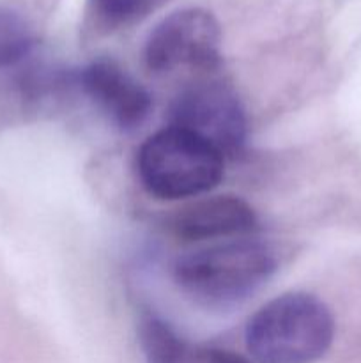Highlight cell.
<instances>
[{
    "label": "cell",
    "instance_id": "8",
    "mask_svg": "<svg viewBox=\"0 0 361 363\" xmlns=\"http://www.w3.org/2000/svg\"><path fill=\"white\" fill-rule=\"evenodd\" d=\"M138 335L147 363H186L190 357V350L176 330L154 315L142 319Z\"/></svg>",
    "mask_w": 361,
    "mask_h": 363
},
{
    "label": "cell",
    "instance_id": "6",
    "mask_svg": "<svg viewBox=\"0 0 361 363\" xmlns=\"http://www.w3.org/2000/svg\"><path fill=\"white\" fill-rule=\"evenodd\" d=\"M73 84L124 130L140 126L151 112V96L144 85L113 60L99 59L81 67L73 74Z\"/></svg>",
    "mask_w": 361,
    "mask_h": 363
},
{
    "label": "cell",
    "instance_id": "7",
    "mask_svg": "<svg viewBox=\"0 0 361 363\" xmlns=\"http://www.w3.org/2000/svg\"><path fill=\"white\" fill-rule=\"evenodd\" d=\"M257 227L253 208L234 195L202 199L180 209L172 220V229L180 240L204 241L241 236Z\"/></svg>",
    "mask_w": 361,
    "mask_h": 363
},
{
    "label": "cell",
    "instance_id": "3",
    "mask_svg": "<svg viewBox=\"0 0 361 363\" xmlns=\"http://www.w3.org/2000/svg\"><path fill=\"white\" fill-rule=\"evenodd\" d=\"M225 156L180 128L151 135L138 151L137 169L151 195L165 201L197 197L211 191L223 177Z\"/></svg>",
    "mask_w": 361,
    "mask_h": 363
},
{
    "label": "cell",
    "instance_id": "2",
    "mask_svg": "<svg viewBox=\"0 0 361 363\" xmlns=\"http://www.w3.org/2000/svg\"><path fill=\"white\" fill-rule=\"evenodd\" d=\"M276 272V257L257 241H232L179 259L176 282L197 303L229 308L257 293Z\"/></svg>",
    "mask_w": 361,
    "mask_h": 363
},
{
    "label": "cell",
    "instance_id": "1",
    "mask_svg": "<svg viewBox=\"0 0 361 363\" xmlns=\"http://www.w3.org/2000/svg\"><path fill=\"white\" fill-rule=\"evenodd\" d=\"M333 312L314 294L290 293L260 308L246 326L255 363H314L335 340Z\"/></svg>",
    "mask_w": 361,
    "mask_h": 363
},
{
    "label": "cell",
    "instance_id": "10",
    "mask_svg": "<svg viewBox=\"0 0 361 363\" xmlns=\"http://www.w3.org/2000/svg\"><path fill=\"white\" fill-rule=\"evenodd\" d=\"M158 4L159 0H88L96 20L108 28L137 23Z\"/></svg>",
    "mask_w": 361,
    "mask_h": 363
},
{
    "label": "cell",
    "instance_id": "11",
    "mask_svg": "<svg viewBox=\"0 0 361 363\" xmlns=\"http://www.w3.org/2000/svg\"><path fill=\"white\" fill-rule=\"evenodd\" d=\"M186 363H251L241 354L232 353V351L223 350H198L190 351Z\"/></svg>",
    "mask_w": 361,
    "mask_h": 363
},
{
    "label": "cell",
    "instance_id": "5",
    "mask_svg": "<svg viewBox=\"0 0 361 363\" xmlns=\"http://www.w3.org/2000/svg\"><path fill=\"white\" fill-rule=\"evenodd\" d=\"M170 126L197 135L223 156H236L246 142V117L237 96L216 82L184 89L170 106Z\"/></svg>",
    "mask_w": 361,
    "mask_h": 363
},
{
    "label": "cell",
    "instance_id": "4",
    "mask_svg": "<svg viewBox=\"0 0 361 363\" xmlns=\"http://www.w3.org/2000/svg\"><path fill=\"white\" fill-rule=\"evenodd\" d=\"M144 57L152 73H170L180 67L216 69L222 62L218 21L200 7L173 11L152 28Z\"/></svg>",
    "mask_w": 361,
    "mask_h": 363
},
{
    "label": "cell",
    "instance_id": "9",
    "mask_svg": "<svg viewBox=\"0 0 361 363\" xmlns=\"http://www.w3.org/2000/svg\"><path fill=\"white\" fill-rule=\"evenodd\" d=\"M32 32L23 18L0 7V69L18 66L32 52Z\"/></svg>",
    "mask_w": 361,
    "mask_h": 363
}]
</instances>
